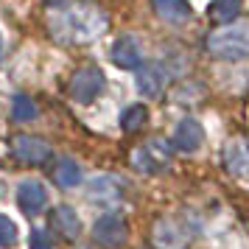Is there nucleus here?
<instances>
[{
  "label": "nucleus",
  "mask_w": 249,
  "mask_h": 249,
  "mask_svg": "<svg viewBox=\"0 0 249 249\" xmlns=\"http://www.w3.org/2000/svg\"><path fill=\"white\" fill-rule=\"evenodd\" d=\"M107 14L92 3H70L48 12V28L59 42H90L107 31Z\"/></svg>",
  "instance_id": "obj_1"
},
{
  "label": "nucleus",
  "mask_w": 249,
  "mask_h": 249,
  "mask_svg": "<svg viewBox=\"0 0 249 249\" xmlns=\"http://www.w3.org/2000/svg\"><path fill=\"white\" fill-rule=\"evenodd\" d=\"M207 51L215 59L224 62H241L249 59V23H235L224 25L207 36Z\"/></svg>",
  "instance_id": "obj_2"
},
{
  "label": "nucleus",
  "mask_w": 249,
  "mask_h": 249,
  "mask_svg": "<svg viewBox=\"0 0 249 249\" xmlns=\"http://www.w3.org/2000/svg\"><path fill=\"white\" fill-rule=\"evenodd\" d=\"M104 84H107L104 73L90 65V68H81L73 73V79L68 84V92L76 104H92L104 92Z\"/></svg>",
  "instance_id": "obj_3"
},
{
  "label": "nucleus",
  "mask_w": 249,
  "mask_h": 249,
  "mask_svg": "<svg viewBox=\"0 0 249 249\" xmlns=\"http://www.w3.org/2000/svg\"><path fill=\"white\" fill-rule=\"evenodd\" d=\"M193 238V227L185 218H160L154 224V244L160 249H182Z\"/></svg>",
  "instance_id": "obj_4"
},
{
  "label": "nucleus",
  "mask_w": 249,
  "mask_h": 249,
  "mask_svg": "<svg viewBox=\"0 0 249 249\" xmlns=\"http://www.w3.org/2000/svg\"><path fill=\"white\" fill-rule=\"evenodd\" d=\"M168 160H171L168 143L165 140H151L132 154V165L140 174H160L162 168H168Z\"/></svg>",
  "instance_id": "obj_5"
},
{
  "label": "nucleus",
  "mask_w": 249,
  "mask_h": 249,
  "mask_svg": "<svg viewBox=\"0 0 249 249\" xmlns=\"http://www.w3.org/2000/svg\"><path fill=\"white\" fill-rule=\"evenodd\" d=\"M126 235H129V227H126L124 215L118 213H107L101 215L95 224H92V238L107 249H118L126 244Z\"/></svg>",
  "instance_id": "obj_6"
},
{
  "label": "nucleus",
  "mask_w": 249,
  "mask_h": 249,
  "mask_svg": "<svg viewBox=\"0 0 249 249\" xmlns=\"http://www.w3.org/2000/svg\"><path fill=\"white\" fill-rule=\"evenodd\" d=\"M224 168L241 185H249V143L244 137H232L224 146Z\"/></svg>",
  "instance_id": "obj_7"
},
{
  "label": "nucleus",
  "mask_w": 249,
  "mask_h": 249,
  "mask_svg": "<svg viewBox=\"0 0 249 249\" xmlns=\"http://www.w3.org/2000/svg\"><path fill=\"white\" fill-rule=\"evenodd\" d=\"M109 59H112V65H118L121 70H137L143 65V51H140V42H137L135 36H118L109 48Z\"/></svg>",
  "instance_id": "obj_8"
},
{
  "label": "nucleus",
  "mask_w": 249,
  "mask_h": 249,
  "mask_svg": "<svg viewBox=\"0 0 249 249\" xmlns=\"http://www.w3.org/2000/svg\"><path fill=\"white\" fill-rule=\"evenodd\" d=\"M204 143V129L196 118H182L177 129H174V148H179L182 154H193L199 151Z\"/></svg>",
  "instance_id": "obj_9"
},
{
  "label": "nucleus",
  "mask_w": 249,
  "mask_h": 249,
  "mask_svg": "<svg viewBox=\"0 0 249 249\" xmlns=\"http://www.w3.org/2000/svg\"><path fill=\"white\" fill-rule=\"evenodd\" d=\"M17 204H20V210L28 215H36L45 210L48 204V191L42 182L36 179H23L20 182V188H17Z\"/></svg>",
  "instance_id": "obj_10"
},
{
  "label": "nucleus",
  "mask_w": 249,
  "mask_h": 249,
  "mask_svg": "<svg viewBox=\"0 0 249 249\" xmlns=\"http://www.w3.org/2000/svg\"><path fill=\"white\" fill-rule=\"evenodd\" d=\"M14 154H17V160H23L28 165H39V162H45L51 157V146L45 140H39V137L20 135L14 137Z\"/></svg>",
  "instance_id": "obj_11"
},
{
  "label": "nucleus",
  "mask_w": 249,
  "mask_h": 249,
  "mask_svg": "<svg viewBox=\"0 0 249 249\" xmlns=\"http://www.w3.org/2000/svg\"><path fill=\"white\" fill-rule=\"evenodd\" d=\"M87 196L90 199H98L104 204H112L124 196V182L118 177H95L87 188Z\"/></svg>",
  "instance_id": "obj_12"
},
{
  "label": "nucleus",
  "mask_w": 249,
  "mask_h": 249,
  "mask_svg": "<svg viewBox=\"0 0 249 249\" xmlns=\"http://www.w3.org/2000/svg\"><path fill=\"white\" fill-rule=\"evenodd\" d=\"M137 90L143 92L146 98H157L160 92H162V84H165V73H162V68H157V65H140L137 68Z\"/></svg>",
  "instance_id": "obj_13"
},
{
  "label": "nucleus",
  "mask_w": 249,
  "mask_h": 249,
  "mask_svg": "<svg viewBox=\"0 0 249 249\" xmlns=\"http://www.w3.org/2000/svg\"><path fill=\"white\" fill-rule=\"evenodd\" d=\"M241 6H244V0H213L207 6V17L215 25H227L241 14Z\"/></svg>",
  "instance_id": "obj_14"
},
{
  "label": "nucleus",
  "mask_w": 249,
  "mask_h": 249,
  "mask_svg": "<svg viewBox=\"0 0 249 249\" xmlns=\"http://www.w3.org/2000/svg\"><path fill=\"white\" fill-rule=\"evenodd\" d=\"M154 3V12L168 20V23H182L191 17V3L188 0H151Z\"/></svg>",
  "instance_id": "obj_15"
},
{
  "label": "nucleus",
  "mask_w": 249,
  "mask_h": 249,
  "mask_svg": "<svg viewBox=\"0 0 249 249\" xmlns=\"http://www.w3.org/2000/svg\"><path fill=\"white\" fill-rule=\"evenodd\" d=\"M53 227H59V230H62L68 238H76L81 232L79 215H76V210H73V207H68V204H62V207H56V210H53Z\"/></svg>",
  "instance_id": "obj_16"
},
{
  "label": "nucleus",
  "mask_w": 249,
  "mask_h": 249,
  "mask_svg": "<svg viewBox=\"0 0 249 249\" xmlns=\"http://www.w3.org/2000/svg\"><path fill=\"white\" fill-rule=\"evenodd\" d=\"M53 182H56L59 188H76L81 182V168L73 162V160H59L56 168H53Z\"/></svg>",
  "instance_id": "obj_17"
},
{
  "label": "nucleus",
  "mask_w": 249,
  "mask_h": 249,
  "mask_svg": "<svg viewBox=\"0 0 249 249\" xmlns=\"http://www.w3.org/2000/svg\"><path fill=\"white\" fill-rule=\"evenodd\" d=\"M148 121V109L143 104H132V107H126L124 115H121V126H124V132H137V129H143Z\"/></svg>",
  "instance_id": "obj_18"
},
{
  "label": "nucleus",
  "mask_w": 249,
  "mask_h": 249,
  "mask_svg": "<svg viewBox=\"0 0 249 249\" xmlns=\"http://www.w3.org/2000/svg\"><path fill=\"white\" fill-rule=\"evenodd\" d=\"M36 104L28 98V95H23V92H17L12 98V118L14 121H23V124H28V121H36Z\"/></svg>",
  "instance_id": "obj_19"
},
{
  "label": "nucleus",
  "mask_w": 249,
  "mask_h": 249,
  "mask_svg": "<svg viewBox=\"0 0 249 249\" xmlns=\"http://www.w3.org/2000/svg\"><path fill=\"white\" fill-rule=\"evenodd\" d=\"M17 244V227L9 215H0V249H9Z\"/></svg>",
  "instance_id": "obj_20"
},
{
  "label": "nucleus",
  "mask_w": 249,
  "mask_h": 249,
  "mask_svg": "<svg viewBox=\"0 0 249 249\" xmlns=\"http://www.w3.org/2000/svg\"><path fill=\"white\" fill-rule=\"evenodd\" d=\"M28 247H31V249H53V244H51V235H48L45 230H42V227H36V230H31Z\"/></svg>",
  "instance_id": "obj_21"
},
{
  "label": "nucleus",
  "mask_w": 249,
  "mask_h": 249,
  "mask_svg": "<svg viewBox=\"0 0 249 249\" xmlns=\"http://www.w3.org/2000/svg\"><path fill=\"white\" fill-rule=\"evenodd\" d=\"M3 56H6V42H3V34H0V62H3Z\"/></svg>",
  "instance_id": "obj_22"
}]
</instances>
